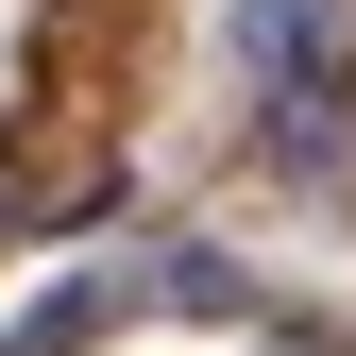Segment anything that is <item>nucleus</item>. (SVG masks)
Masks as SVG:
<instances>
[{
    "label": "nucleus",
    "mask_w": 356,
    "mask_h": 356,
    "mask_svg": "<svg viewBox=\"0 0 356 356\" xmlns=\"http://www.w3.org/2000/svg\"><path fill=\"white\" fill-rule=\"evenodd\" d=\"M102 323H119V289H102V272H68V289L34 305V323L0 339V356H85V339H102Z\"/></svg>",
    "instance_id": "1"
},
{
    "label": "nucleus",
    "mask_w": 356,
    "mask_h": 356,
    "mask_svg": "<svg viewBox=\"0 0 356 356\" xmlns=\"http://www.w3.org/2000/svg\"><path fill=\"white\" fill-rule=\"evenodd\" d=\"M153 305H187V323H220V305H238V272H220V254H170V272H153Z\"/></svg>",
    "instance_id": "2"
}]
</instances>
